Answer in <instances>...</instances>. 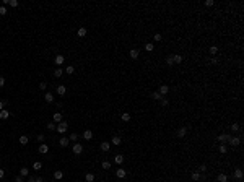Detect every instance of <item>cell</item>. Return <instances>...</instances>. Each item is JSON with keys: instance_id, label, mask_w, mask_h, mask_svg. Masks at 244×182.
<instances>
[{"instance_id": "cell-12", "label": "cell", "mask_w": 244, "mask_h": 182, "mask_svg": "<svg viewBox=\"0 0 244 182\" xmlns=\"http://www.w3.org/2000/svg\"><path fill=\"white\" fill-rule=\"evenodd\" d=\"M217 181H218V182H228V176L223 174V172H220V174H218V177H217Z\"/></svg>"}, {"instance_id": "cell-53", "label": "cell", "mask_w": 244, "mask_h": 182, "mask_svg": "<svg viewBox=\"0 0 244 182\" xmlns=\"http://www.w3.org/2000/svg\"><path fill=\"white\" fill-rule=\"evenodd\" d=\"M3 106H5V102H3V101H0V111L3 109Z\"/></svg>"}, {"instance_id": "cell-24", "label": "cell", "mask_w": 244, "mask_h": 182, "mask_svg": "<svg viewBox=\"0 0 244 182\" xmlns=\"http://www.w3.org/2000/svg\"><path fill=\"white\" fill-rule=\"evenodd\" d=\"M28 174H29V171H28L26 167H21V169H20V176H21V177H28Z\"/></svg>"}, {"instance_id": "cell-9", "label": "cell", "mask_w": 244, "mask_h": 182, "mask_svg": "<svg viewBox=\"0 0 244 182\" xmlns=\"http://www.w3.org/2000/svg\"><path fill=\"white\" fill-rule=\"evenodd\" d=\"M8 117H10V112H8L7 109H2V111H0V119L5 120V119H8Z\"/></svg>"}, {"instance_id": "cell-47", "label": "cell", "mask_w": 244, "mask_h": 182, "mask_svg": "<svg viewBox=\"0 0 244 182\" xmlns=\"http://www.w3.org/2000/svg\"><path fill=\"white\" fill-rule=\"evenodd\" d=\"M205 171H207V166H205V164H202V166L199 167V172H205Z\"/></svg>"}, {"instance_id": "cell-36", "label": "cell", "mask_w": 244, "mask_h": 182, "mask_svg": "<svg viewBox=\"0 0 244 182\" xmlns=\"http://www.w3.org/2000/svg\"><path fill=\"white\" fill-rule=\"evenodd\" d=\"M103 169H111V163L109 161H103Z\"/></svg>"}, {"instance_id": "cell-13", "label": "cell", "mask_w": 244, "mask_h": 182, "mask_svg": "<svg viewBox=\"0 0 244 182\" xmlns=\"http://www.w3.org/2000/svg\"><path fill=\"white\" fill-rule=\"evenodd\" d=\"M114 163H116V164H122V163H124V156H122V155H116V156H114Z\"/></svg>"}, {"instance_id": "cell-50", "label": "cell", "mask_w": 244, "mask_h": 182, "mask_svg": "<svg viewBox=\"0 0 244 182\" xmlns=\"http://www.w3.org/2000/svg\"><path fill=\"white\" fill-rule=\"evenodd\" d=\"M3 85H5V78H3V77H0V88H2Z\"/></svg>"}, {"instance_id": "cell-28", "label": "cell", "mask_w": 244, "mask_h": 182, "mask_svg": "<svg viewBox=\"0 0 244 182\" xmlns=\"http://www.w3.org/2000/svg\"><path fill=\"white\" fill-rule=\"evenodd\" d=\"M73 72H75V67H72V65H67V67H65V73L72 75Z\"/></svg>"}, {"instance_id": "cell-34", "label": "cell", "mask_w": 244, "mask_h": 182, "mask_svg": "<svg viewBox=\"0 0 244 182\" xmlns=\"http://www.w3.org/2000/svg\"><path fill=\"white\" fill-rule=\"evenodd\" d=\"M210 54H212V55H217L218 54V47L217 46H212V47H210Z\"/></svg>"}, {"instance_id": "cell-37", "label": "cell", "mask_w": 244, "mask_h": 182, "mask_svg": "<svg viewBox=\"0 0 244 182\" xmlns=\"http://www.w3.org/2000/svg\"><path fill=\"white\" fill-rule=\"evenodd\" d=\"M33 169H36V171L43 169V164H41V163H34V164H33Z\"/></svg>"}, {"instance_id": "cell-42", "label": "cell", "mask_w": 244, "mask_h": 182, "mask_svg": "<svg viewBox=\"0 0 244 182\" xmlns=\"http://www.w3.org/2000/svg\"><path fill=\"white\" fill-rule=\"evenodd\" d=\"M231 130L238 132V130H239V124H233V125H231Z\"/></svg>"}, {"instance_id": "cell-20", "label": "cell", "mask_w": 244, "mask_h": 182, "mask_svg": "<svg viewBox=\"0 0 244 182\" xmlns=\"http://www.w3.org/2000/svg\"><path fill=\"white\" fill-rule=\"evenodd\" d=\"M85 181H86V182H93V181H94V174H93V172H86Z\"/></svg>"}, {"instance_id": "cell-2", "label": "cell", "mask_w": 244, "mask_h": 182, "mask_svg": "<svg viewBox=\"0 0 244 182\" xmlns=\"http://www.w3.org/2000/svg\"><path fill=\"white\" fill-rule=\"evenodd\" d=\"M158 93L161 94V96H166V94L169 93V86H168V85H161V86H159V89H158Z\"/></svg>"}, {"instance_id": "cell-19", "label": "cell", "mask_w": 244, "mask_h": 182, "mask_svg": "<svg viewBox=\"0 0 244 182\" xmlns=\"http://www.w3.org/2000/svg\"><path fill=\"white\" fill-rule=\"evenodd\" d=\"M173 60H174V63L176 65H179V63H182V55H173Z\"/></svg>"}, {"instance_id": "cell-43", "label": "cell", "mask_w": 244, "mask_h": 182, "mask_svg": "<svg viewBox=\"0 0 244 182\" xmlns=\"http://www.w3.org/2000/svg\"><path fill=\"white\" fill-rule=\"evenodd\" d=\"M47 128H49V130H55V124H54V122L47 124Z\"/></svg>"}, {"instance_id": "cell-10", "label": "cell", "mask_w": 244, "mask_h": 182, "mask_svg": "<svg viewBox=\"0 0 244 182\" xmlns=\"http://www.w3.org/2000/svg\"><path fill=\"white\" fill-rule=\"evenodd\" d=\"M68 142H70V140L67 138V137H62V138L59 140V145H60V146H62V148H65L67 145H68Z\"/></svg>"}, {"instance_id": "cell-27", "label": "cell", "mask_w": 244, "mask_h": 182, "mask_svg": "<svg viewBox=\"0 0 244 182\" xmlns=\"http://www.w3.org/2000/svg\"><path fill=\"white\" fill-rule=\"evenodd\" d=\"M190 177L194 179V181H200V172H199V171H194V172H192V176H190Z\"/></svg>"}, {"instance_id": "cell-45", "label": "cell", "mask_w": 244, "mask_h": 182, "mask_svg": "<svg viewBox=\"0 0 244 182\" xmlns=\"http://www.w3.org/2000/svg\"><path fill=\"white\" fill-rule=\"evenodd\" d=\"M0 15H7V8H5L3 5L0 7Z\"/></svg>"}, {"instance_id": "cell-56", "label": "cell", "mask_w": 244, "mask_h": 182, "mask_svg": "<svg viewBox=\"0 0 244 182\" xmlns=\"http://www.w3.org/2000/svg\"><path fill=\"white\" fill-rule=\"evenodd\" d=\"M52 182H54V181H52Z\"/></svg>"}, {"instance_id": "cell-40", "label": "cell", "mask_w": 244, "mask_h": 182, "mask_svg": "<svg viewBox=\"0 0 244 182\" xmlns=\"http://www.w3.org/2000/svg\"><path fill=\"white\" fill-rule=\"evenodd\" d=\"M159 101H161V106H168V104H169V101H168V99H166L164 96H163V98H161Z\"/></svg>"}, {"instance_id": "cell-30", "label": "cell", "mask_w": 244, "mask_h": 182, "mask_svg": "<svg viewBox=\"0 0 244 182\" xmlns=\"http://www.w3.org/2000/svg\"><path fill=\"white\" fill-rule=\"evenodd\" d=\"M120 119L124 120V122H129V120H130V114H129V112H124L122 116H120Z\"/></svg>"}, {"instance_id": "cell-22", "label": "cell", "mask_w": 244, "mask_h": 182, "mask_svg": "<svg viewBox=\"0 0 244 182\" xmlns=\"http://www.w3.org/2000/svg\"><path fill=\"white\" fill-rule=\"evenodd\" d=\"M44 99H46L47 102H54V94H52V93H46Z\"/></svg>"}, {"instance_id": "cell-32", "label": "cell", "mask_w": 244, "mask_h": 182, "mask_svg": "<svg viewBox=\"0 0 244 182\" xmlns=\"http://www.w3.org/2000/svg\"><path fill=\"white\" fill-rule=\"evenodd\" d=\"M218 150H220V153H221V155H225L226 151H228V148H226V145H223V143H221L220 146H218Z\"/></svg>"}, {"instance_id": "cell-41", "label": "cell", "mask_w": 244, "mask_h": 182, "mask_svg": "<svg viewBox=\"0 0 244 182\" xmlns=\"http://www.w3.org/2000/svg\"><path fill=\"white\" fill-rule=\"evenodd\" d=\"M68 140H72V142H77V140H78V135H77V133H72Z\"/></svg>"}, {"instance_id": "cell-31", "label": "cell", "mask_w": 244, "mask_h": 182, "mask_svg": "<svg viewBox=\"0 0 244 182\" xmlns=\"http://www.w3.org/2000/svg\"><path fill=\"white\" fill-rule=\"evenodd\" d=\"M28 142H29V140H28L26 135H21V137H20V143H21V145H26Z\"/></svg>"}, {"instance_id": "cell-39", "label": "cell", "mask_w": 244, "mask_h": 182, "mask_svg": "<svg viewBox=\"0 0 244 182\" xmlns=\"http://www.w3.org/2000/svg\"><path fill=\"white\" fill-rule=\"evenodd\" d=\"M166 63H168V65H174V60H173V55H169V57L166 59Z\"/></svg>"}, {"instance_id": "cell-54", "label": "cell", "mask_w": 244, "mask_h": 182, "mask_svg": "<svg viewBox=\"0 0 244 182\" xmlns=\"http://www.w3.org/2000/svg\"><path fill=\"white\" fill-rule=\"evenodd\" d=\"M34 182H43V177H38V179H34Z\"/></svg>"}, {"instance_id": "cell-14", "label": "cell", "mask_w": 244, "mask_h": 182, "mask_svg": "<svg viewBox=\"0 0 244 182\" xmlns=\"http://www.w3.org/2000/svg\"><path fill=\"white\" fill-rule=\"evenodd\" d=\"M234 177H236L238 181H241V179H243V171H241L239 167H236V169H234Z\"/></svg>"}, {"instance_id": "cell-11", "label": "cell", "mask_w": 244, "mask_h": 182, "mask_svg": "<svg viewBox=\"0 0 244 182\" xmlns=\"http://www.w3.org/2000/svg\"><path fill=\"white\" fill-rule=\"evenodd\" d=\"M67 93V88L64 85H60V86H57V94L59 96H64V94Z\"/></svg>"}, {"instance_id": "cell-52", "label": "cell", "mask_w": 244, "mask_h": 182, "mask_svg": "<svg viewBox=\"0 0 244 182\" xmlns=\"http://www.w3.org/2000/svg\"><path fill=\"white\" fill-rule=\"evenodd\" d=\"M3 177H5V171L0 169V179H3Z\"/></svg>"}, {"instance_id": "cell-15", "label": "cell", "mask_w": 244, "mask_h": 182, "mask_svg": "<svg viewBox=\"0 0 244 182\" xmlns=\"http://www.w3.org/2000/svg\"><path fill=\"white\" fill-rule=\"evenodd\" d=\"M83 138L85 140H91L93 138V132H91V130H85V132H83Z\"/></svg>"}, {"instance_id": "cell-48", "label": "cell", "mask_w": 244, "mask_h": 182, "mask_svg": "<svg viewBox=\"0 0 244 182\" xmlns=\"http://www.w3.org/2000/svg\"><path fill=\"white\" fill-rule=\"evenodd\" d=\"M215 3V2H213V0H207L205 2V7H212V5Z\"/></svg>"}, {"instance_id": "cell-4", "label": "cell", "mask_w": 244, "mask_h": 182, "mask_svg": "<svg viewBox=\"0 0 244 182\" xmlns=\"http://www.w3.org/2000/svg\"><path fill=\"white\" fill-rule=\"evenodd\" d=\"M228 143H231L233 146H238V145H241V137H231Z\"/></svg>"}, {"instance_id": "cell-16", "label": "cell", "mask_w": 244, "mask_h": 182, "mask_svg": "<svg viewBox=\"0 0 244 182\" xmlns=\"http://www.w3.org/2000/svg\"><path fill=\"white\" fill-rule=\"evenodd\" d=\"M125 174H127V172H125V169H117V171H116V176H117L119 179H124Z\"/></svg>"}, {"instance_id": "cell-26", "label": "cell", "mask_w": 244, "mask_h": 182, "mask_svg": "<svg viewBox=\"0 0 244 182\" xmlns=\"http://www.w3.org/2000/svg\"><path fill=\"white\" fill-rule=\"evenodd\" d=\"M62 75H64V70H62V68H55V70H54V77H55V78L62 77Z\"/></svg>"}, {"instance_id": "cell-7", "label": "cell", "mask_w": 244, "mask_h": 182, "mask_svg": "<svg viewBox=\"0 0 244 182\" xmlns=\"http://www.w3.org/2000/svg\"><path fill=\"white\" fill-rule=\"evenodd\" d=\"M72 150H73V153H75V155H80L81 151H83V146H81V143H75Z\"/></svg>"}, {"instance_id": "cell-35", "label": "cell", "mask_w": 244, "mask_h": 182, "mask_svg": "<svg viewBox=\"0 0 244 182\" xmlns=\"http://www.w3.org/2000/svg\"><path fill=\"white\" fill-rule=\"evenodd\" d=\"M8 5H10V7H13V8H15V7H18V0H8Z\"/></svg>"}, {"instance_id": "cell-38", "label": "cell", "mask_w": 244, "mask_h": 182, "mask_svg": "<svg viewBox=\"0 0 244 182\" xmlns=\"http://www.w3.org/2000/svg\"><path fill=\"white\" fill-rule=\"evenodd\" d=\"M145 50H147V52H151V50H153V44H151V42H148L147 46H145Z\"/></svg>"}, {"instance_id": "cell-5", "label": "cell", "mask_w": 244, "mask_h": 182, "mask_svg": "<svg viewBox=\"0 0 244 182\" xmlns=\"http://www.w3.org/2000/svg\"><path fill=\"white\" fill-rule=\"evenodd\" d=\"M99 148H101V151H104V153H108V151L111 150V143H108V142H103V143L99 145Z\"/></svg>"}, {"instance_id": "cell-51", "label": "cell", "mask_w": 244, "mask_h": 182, "mask_svg": "<svg viewBox=\"0 0 244 182\" xmlns=\"http://www.w3.org/2000/svg\"><path fill=\"white\" fill-rule=\"evenodd\" d=\"M15 182H23V177H21V176H18V177H15Z\"/></svg>"}, {"instance_id": "cell-17", "label": "cell", "mask_w": 244, "mask_h": 182, "mask_svg": "<svg viewBox=\"0 0 244 182\" xmlns=\"http://www.w3.org/2000/svg\"><path fill=\"white\" fill-rule=\"evenodd\" d=\"M77 34H78V38H85V36H86V28H83V26L78 28V33H77Z\"/></svg>"}, {"instance_id": "cell-33", "label": "cell", "mask_w": 244, "mask_h": 182, "mask_svg": "<svg viewBox=\"0 0 244 182\" xmlns=\"http://www.w3.org/2000/svg\"><path fill=\"white\" fill-rule=\"evenodd\" d=\"M137 57H138V50H137V49H132L130 50V59H137Z\"/></svg>"}, {"instance_id": "cell-23", "label": "cell", "mask_w": 244, "mask_h": 182, "mask_svg": "<svg viewBox=\"0 0 244 182\" xmlns=\"http://www.w3.org/2000/svg\"><path fill=\"white\" fill-rule=\"evenodd\" d=\"M186 133H187V128L186 127H182V128H179V130H177V137H181V138H182V137H186Z\"/></svg>"}, {"instance_id": "cell-18", "label": "cell", "mask_w": 244, "mask_h": 182, "mask_svg": "<svg viewBox=\"0 0 244 182\" xmlns=\"http://www.w3.org/2000/svg\"><path fill=\"white\" fill-rule=\"evenodd\" d=\"M52 119H54V122H59V124H60V122H62V114H60V112H55L54 116H52Z\"/></svg>"}, {"instance_id": "cell-6", "label": "cell", "mask_w": 244, "mask_h": 182, "mask_svg": "<svg viewBox=\"0 0 244 182\" xmlns=\"http://www.w3.org/2000/svg\"><path fill=\"white\" fill-rule=\"evenodd\" d=\"M54 62H55V65H64V62H65V57L59 54V55H55V60H54Z\"/></svg>"}, {"instance_id": "cell-46", "label": "cell", "mask_w": 244, "mask_h": 182, "mask_svg": "<svg viewBox=\"0 0 244 182\" xmlns=\"http://www.w3.org/2000/svg\"><path fill=\"white\" fill-rule=\"evenodd\" d=\"M153 39H155V41H156V42H158V41H161V34H159V33H156V34H155V38H153Z\"/></svg>"}, {"instance_id": "cell-55", "label": "cell", "mask_w": 244, "mask_h": 182, "mask_svg": "<svg viewBox=\"0 0 244 182\" xmlns=\"http://www.w3.org/2000/svg\"><path fill=\"white\" fill-rule=\"evenodd\" d=\"M77 182H80V181H77Z\"/></svg>"}, {"instance_id": "cell-1", "label": "cell", "mask_w": 244, "mask_h": 182, "mask_svg": "<svg viewBox=\"0 0 244 182\" xmlns=\"http://www.w3.org/2000/svg\"><path fill=\"white\" fill-rule=\"evenodd\" d=\"M67 128H68L67 122H64V120H62V122H60V124H59L57 127H55V130H57L59 133H65V132H67Z\"/></svg>"}, {"instance_id": "cell-25", "label": "cell", "mask_w": 244, "mask_h": 182, "mask_svg": "<svg viewBox=\"0 0 244 182\" xmlns=\"http://www.w3.org/2000/svg\"><path fill=\"white\" fill-rule=\"evenodd\" d=\"M54 177H55V181H60V179L64 177V172H62V171H55V172H54Z\"/></svg>"}, {"instance_id": "cell-8", "label": "cell", "mask_w": 244, "mask_h": 182, "mask_svg": "<svg viewBox=\"0 0 244 182\" xmlns=\"http://www.w3.org/2000/svg\"><path fill=\"white\" fill-rule=\"evenodd\" d=\"M47 151H49V146H47L46 143H41V145H39V153H41V155H46Z\"/></svg>"}, {"instance_id": "cell-49", "label": "cell", "mask_w": 244, "mask_h": 182, "mask_svg": "<svg viewBox=\"0 0 244 182\" xmlns=\"http://www.w3.org/2000/svg\"><path fill=\"white\" fill-rule=\"evenodd\" d=\"M44 138H46V137H44L43 133H39L38 135V142H44Z\"/></svg>"}, {"instance_id": "cell-29", "label": "cell", "mask_w": 244, "mask_h": 182, "mask_svg": "<svg viewBox=\"0 0 244 182\" xmlns=\"http://www.w3.org/2000/svg\"><path fill=\"white\" fill-rule=\"evenodd\" d=\"M151 98H153V99H156V101H159V99H161V94H159L158 93V91H153V93H151Z\"/></svg>"}, {"instance_id": "cell-21", "label": "cell", "mask_w": 244, "mask_h": 182, "mask_svg": "<svg viewBox=\"0 0 244 182\" xmlns=\"http://www.w3.org/2000/svg\"><path fill=\"white\" fill-rule=\"evenodd\" d=\"M111 143H112V145H116V146H119V145L122 143V140H120L119 137H112V140H111Z\"/></svg>"}, {"instance_id": "cell-3", "label": "cell", "mask_w": 244, "mask_h": 182, "mask_svg": "<svg viewBox=\"0 0 244 182\" xmlns=\"http://www.w3.org/2000/svg\"><path fill=\"white\" fill-rule=\"evenodd\" d=\"M229 138H231V135H229V133H221V135H218V142H221V143L229 142Z\"/></svg>"}, {"instance_id": "cell-44", "label": "cell", "mask_w": 244, "mask_h": 182, "mask_svg": "<svg viewBox=\"0 0 244 182\" xmlns=\"http://www.w3.org/2000/svg\"><path fill=\"white\" fill-rule=\"evenodd\" d=\"M39 88H41V89H46L47 88V83L46 81H41V83H39Z\"/></svg>"}]
</instances>
